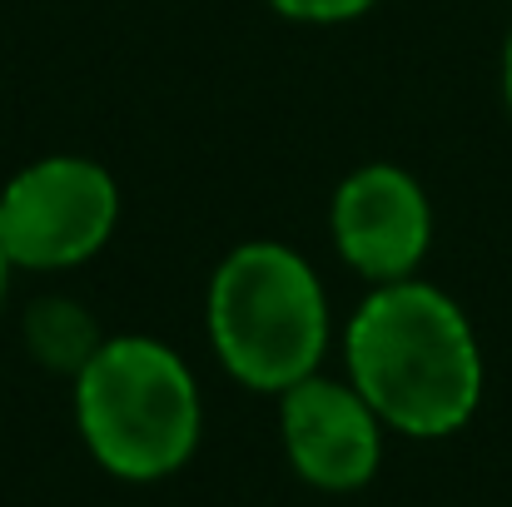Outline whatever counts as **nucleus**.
I'll return each instance as SVG.
<instances>
[{"mask_svg":"<svg viewBox=\"0 0 512 507\" xmlns=\"http://www.w3.org/2000/svg\"><path fill=\"white\" fill-rule=\"evenodd\" d=\"M348 373L368 408L413 438L458 433L483 398V353L463 309L413 279L363 299L348 324Z\"/></svg>","mask_w":512,"mask_h":507,"instance_id":"1","label":"nucleus"},{"mask_svg":"<svg viewBox=\"0 0 512 507\" xmlns=\"http://www.w3.org/2000/svg\"><path fill=\"white\" fill-rule=\"evenodd\" d=\"M75 418L100 468L155 483L199 443V388L160 338H105L75 373Z\"/></svg>","mask_w":512,"mask_h":507,"instance_id":"2","label":"nucleus"},{"mask_svg":"<svg viewBox=\"0 0 512 507\" xmlns=\"http://www.w3.org/2000/svg\"><path fill=\"white\" fill-rule=\"evenodd\" d=\"M209 338L219 363L259 393L304 383L329 343L319 274L284 244H239L209 284Z\"/></svg>","mask_w":512,"mask_h":507,"instance_id":"3","label":"nucleus"},{"mask_svg":"<svg viewBox=\"0 0 512 507\" xmlns=\"http://www.w3.org/2000/svg\"><path fill=\"white\" fill-rule=\"evenodd\" d=\"M120 219V189L110 169L80 155H50L25 165L0 189V249L20 269L85 264Z\"/></svg>","mask_w":512,"mask_h":507,"instance_id":"4","label":"nucleus"},{"mask_svg":"<svg viewBox=\"0 0 512 507\" xmlns=\"http://www.w3.org/2000/svg\"><path fill=\"white\" fill-rule=\"evenodd\" d=\"M428 194L398 165L353 169L334 194V244L343 264L373 284L408 279L428 254Z\"/></svg>","mask_w":512,"mask_h":507,"instance_id":"5","label":"nucleus"},{"mask_svg":"<svg viewBox=\"0 0 512 507\" xmlns=\"http://www.w3.org/2000/svg\"><path fill=\"white\" fill-rule=\"evenodd\" d=\"M378 413L358 388L304 378L284 388V448L304 483L324 493H353L378 473Z\"/></svg>","mask_w":512,"mask_h":507,"instance_id":"6","label":"nucleus"},{"mask_svg":"<svg viewBox=\"0 0 512 507\" xmlns=\"http://www.w3.org/2000/svg\"><path fill=\"white\" fill-rule=\"evenodd\" d=\"M25 338L40 363L65 368V373H80L90 363V353L105 343V338H95V324L85 319V309H75L65 299H40L25 319Z\"/></svg>","mask_w":512,"mask_h":507,"instance_id":"7","label":"nucleus"},{"mask_svg":"<svg viewBox=\"0 0 512 507\" xmlns=\"http://www.w3.org/2000/svg\"><path fill=\"white\" fill-rule=\"evenodd\" d=\"M269 5L289 20H353L378 0H269Z\"/></svg>","mask_w":512,"mask_h":507,"instance_id":"8","label":"nucleus"},{"mask_svg":"<svg viewBox=\"0 0 512 507\" xmlns=\"http://www.w3.org/2000/svg\"><path fill=\"white\" fill-rule=\"evenodd\" d=\"M5 269H10V259H5V249H0V299H5Z\"/></svg>","mask_w":512,"mask_h":507,"instance_id":"9","label":"nucleus"},{"mask_svg":"<svg viewBox=\"0 0 512 507\" xmlns=\"http://www.w3.org/2000/svg\"><path fill=\"white\" fill-rule=\"evenodd\" d=\"M508 105H512V45H508Z\"/></svg>","mask_w":512,"mask_h":507,"instance_id":"10","label":"nucleus"}]
</instances>
